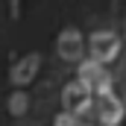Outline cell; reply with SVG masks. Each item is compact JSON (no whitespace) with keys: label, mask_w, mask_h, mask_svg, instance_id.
Listing matches in <instances>:
<instances>
[{"label":"cell","mask_w":126,"mask_h":126,"mask_svg":"<svg viewBox=\"0 0 126 126\" xmlns=\"http://www.w3.org/2000/svg\"><path fill=\"white\" fill-rule=\"evenodd\" d=\"M62 53L67 59H79V53H82V41H79V35L76 32H67L62 38Z\"/></svg>","instance_id":"cell-4"},{"label":"cell","mask_w":126,"mask_h":126,"mask_svg":"<svg viewBox=\"0 0 126 126\" xmlns=\"http://www.w3.org/2000/svg\"><path fill=\"white\" fill-rule=\"evenodd\" d=\"M82 79H85L88 88H94V91H100V94H109V91H111V76L103 70L100 62L82 64Z\"/></svg>","instance_id":"cell-2"},{"label":"cell","mask_w":126,"mask_h":126,"mask_svg":"<svg viewBox=\"0 0 126 126\" xmlns=\"http://www.w3.org/2000/svg\"><path fill=\"white\" fill-rule=\"evenodd\" d=\"M117 53H120V38L114 32H97V35H91V59L94 62L106 64Z\"/></svg>","instance_id":"cell-1"},{"label":"cell","mask_w":126,"mask_h":126,"mask_svg":"<svg viewBox=\"0 0 126 126\" xmlns=\"http://www.w3.org/2000/svg\"><path fill=\"white\" fill-rule=\"evenodd\" d=\"M100 120L106 126H117L120 120H123V103L117 100V97L111 94H103V106H100Z\"/></svg>","instance_id":"cell-3"}]
</instances>
